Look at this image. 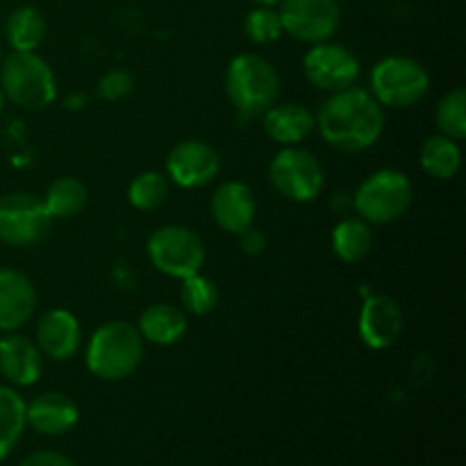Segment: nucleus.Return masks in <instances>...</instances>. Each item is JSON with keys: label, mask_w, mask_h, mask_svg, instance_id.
<instances>
[{"label": "nucleus", "mask_w": 466, "mask_h": 466, "mask_svg": "<svg viewBox=\"0 0 466 466\" xmlns=\"http://www.w3.org/2000/svg\"><path fill=\"white\" fill-rule=\"evenodd\" d=\"M314 121L323 141L341 153H362L371 148L385 130L382 105L373 98L371 91L358 86L330 94L319 107Z\"/></svg>", "instance_id": "f257e3e1"}, {"label": "nucleus", "mask_w": 466, "mask_h": 466, "mask_svg": "<svg viewBox=\"0 0 466 466\" xmlns=\"http://www.w3.org/2000/svg\"><path fill=\"white\" fill-rule=\"evenodd\" d=\"M226 91L230 103L244 118L264 116L280 94V77L268 59L255 53H241L228 64Z\"/></svg>", "instance_id": "f03ea898"}, {"label": "nucleus", "mask_w": 466, "mask_h": 466, "mask_svg": "<svg viewBox=\"0 0 466 466\" xmlns=\"http://www.w3.org/2000/svg\"><path fill=\"white\" fill-rule=\"evenodd\" d=\"M144 358V339L137 326L127 321H109L91 335L86 346V367L96 378L107 382L123 380L139 369Z\"/></svg>", "instance_id": "7ed1b4c3"}, {"label": "nucleus", "mask_w": 466, "mask_h": 466, "mask_svg": "<svg viewBox=\"0 0 466 466\" xmlns=\"http://www.w3.org/2000/svg\"><path fill=\"white\" fill-rule=\"evenodd\" d=\"M0 86L5 98L27 112L50 107L57 98V80L53 68L36 53H12L0 62Z\"/></svg>", "instance_id": "20e7f679"}, {"label": "nucleus", "mask_w": 466, "mask_h": 466, "mask_svg": "<svg viewBox=\"0 0 466 466\" xmlns=\"http://www.w3.org/2000/svg\"><path fill=\"white\" fill-rule=\"evenodd\" d=\"M412 196V182L403 171L380 168L358 187L353 194V208L367 223L387 226L408 214Z\"/></svg>", "instance_id": "39448f33"}, {"label": "nucleus", "mask_w": 466, "mask_h": 466, "mask_svg": "<svg viewBox=\"0 0 466 466\" xmlns=\"http://www.w3.org/2000/svg\"><path fill=\"white\" fill-rule=\"evenodd\" d=\"M431 89V76L412 57L391 55L380 59L371 71V94L382 107H414L426 98Z\"/></svg>", "instance_id": "423d86ee"}, {"label": "nucleus", "mask_w": 466, "mask_h": 466, "mask_svg": "<svg viewBox=\"0 0 466 466\" xmlns=\"http://www.w3.org/2000/svg\"><path fill=\"white\" fill-rule=\"evenodd\" d=\"M146 250L159 273L177 278V280L200 273L208 258L203 239L191 228L176 226V223L153 230Z\"/></svg>", "instance_id": "0eeeda50"}, {"label": "nucleus", "mask_w": 466, "mask_h": 466, "mask_svg": "<svg viewBox=\"0 0 466 466\" xmlns=\"http://www.w3.org/2000/svg\"><path fill=\"white\" fill-rule=\"evenodd\" d=\"M273 189L294 203H309L323 189V167L317 155L300 146H282L268 167Z\"/></svg>", "instance_id": "6e6552de"}, {"label": "nucleus", "mask_w": 466, "mask_h": 466, "mask_svg": "<svg viewBox=\"0 0 466 466\" xmlns=\"http://www.w3.org/2000/svg\"><path fill=\"white\" fill-rule=\"evenodd\" d=\"M53 226L44 198L23 191L0 196V241L14 248H27L44 239Z\"/></svg>", "instance_id": "1a4fd4ad"}, {"label": "nucleus", "mask_w": 466, "mask_h": 466, "mask_svg": "<svg viewBox=\"0 0 466 466\" xmlns=\"http://www.w3.org/2000/svg\"><path fill=\"white\" fill-rule=\"evenodd\" d=\"M282 32L303 44H321L337 32L341 9L337 0H280Z\"/></svg>", "instance_id": "9d476101"}, {"label": "nucleus", "mask_w": 466, "mask_h": 466, "mask_svg": "<svg viewBox=\"0 0 466 466\" xmlns=\"http://www.w3.org/2000/svg\"><path fill=\"white\" fill-rule=\"evenodd\" d=\"M303 71L309 85L319 91L337 94L353 86L360 77V62L346 46L321 41L308 50L303 59Z\"/></svg>", "instance_id": "9b49d317"}, {"label": "nucleus", "mask_w": 466, "mask_h": 466, "mask_svg": "<svg viewBox=\"0 0 466 466\" xmlns=\"http://www.w3.org/2000/svg\"><path fill=\"white\" fill-rule=\"evenodd\" d=\"M221 171V157L208 141H180L167 157V173L182 189H200L212 185Z\"/></svg>", "instance_id": "f8f14e48"}, {"label": "nucleus", "mask_w": 466, "mask_h": 466, "mask_svg": "<svg viewBox=\"0 0 466 466\" xmlns=\"http://www.w3.org/2000/svg\"><path fill=\"white\" fill-rule=\"evenodd\" d=\"M358 330L369 349H391L403 332V309L394 299L385 294L369 296L360 309Z\"/></svg>", "instance_id": "ddd939ff"}, {"label": "nucleus", "mask_w": 466, "mask_h": 466, "mask_svg": "<svg viewBox=\"0 0 466 466\" xmlns=\"http://www.w3.org/2000/svg\"><path fill=\"white\" fill-rule=\"evenodd\" d=\"M209 209L221 230L230 235H241L255 223L258 203H255L253 189L246 182L226 180L214 189Z\"/></svg>", "instance_id": "4468645a"}, {"label": "nucleus", "mask_w": 466, "mask_h": 466, "mask_svg": "<svg viewBox=\"0 0 466 466\" xmlns=\"http://www.w3.org/2000/svg\"><path fill=\"white\" fill-rule=\"evenodd\" d=\"M35 344L44 358L55 360V362L71 360L82 344L80 321L68 309H48L36 323Z\"/></svg>", "instance_id": "2eb2a0df"}, {"label": "nucleus", "mask_w": 466, "mask_h": 466, "mask_svg": "<svg viewBox=\"0 0 466 466\" xmlns=\"http://www.w3.org/2000/svg\"><path fill=\"white\" fill-rule=\"evenodd\" d=\"M36 309V291L30 278L18 268H0V330L16 332Z\"/></svg>", "instance_id": "dca6fc26"}, {"label": "nucleus", "mask_w": 466, "mask_h": 466, "mask_svg": "<svg viewBox=\"0 0 466 466\" xmlns=\"http://www.w3.org/2000/svg\"><path fill=\"white\" fill-rule=\"evenodd\" d=\"M44 371V355L35 341L16 332L0 337V376L12 387L35 385Z\"/></svg>", "instance_id": "f3484780"}, {"label": "nucleus", "mask_w": 466, "mask_h": 466, "mask_svg": "<svg viewBox=\"0 0 466 466\" xmlns=\"http://www.w3.org/2000/svg\"><path fill=\"white\" fill-rule=\"evenodd\" d=\"M77 419H80L77 405L59 391H46L25 403V423L41 435H64L76 428Z\"/></svg>", "instance_id": "a211bd4d"}, {"label": "nucleus", "mask_w": 466, "mask_h": 466, "mask_svg": "<svg viewBox=\"0 0 466 466\" xmlns=\"http://www.w3.org/2000/svg\"><path fill=\"white\" fill-rule=\"evenodd\" d=\"M314 127V114L299 103L273 105L264 112V132L280 146H299Z\"/></svg>", "instance_id": "6ab92c4d"}, {"label": "nucleus", "mask_w": 466, "mask_h": 466, "mask_svg": "<svg viewBox=\"0 0 466 466\" xmlns=\"http://www.w3.org/2000/svg\"><path fill=\"white\" fill-rule=\"evenodd\" d=\"M187 314L171 303L150 305L141 312L139 330L141 339L155 346H173L187 335Z\"/></svg>", "instance_id": "aec40b11"}, {"label": "nucleus", "mask_w": 466, "mask_h": 466, "mask_svg": "<svg viewBox=\"0 0 466 466\" xmlns=\"http://www.w3.org/2000/svg\"><path fill=\"white\" fill-rule=\"evenodd\" d=\"M5 39L16 53H36L46 39V18L36 7L23 5L7 16Z\"/></svg>", "instance_id": "412c9836"}, {"label": "nucleus", "mask_w": 466, "mask_h": 466, "mask_svg": "<svg viewBox=\"0 0 466 466\" xmlns=\"http://www.w3.org/2000/svg\"><path fill=\"white\" fill-rule=\"evenodd\" d=\"M373 232L371 223L360 217H349L339 221L332 230V250L346 264H358L371 253Z\"/></svg>", "instance_id": "4be33fe9"}, {"label": "nucleus", "mask_w": 466, "mask_h": 466, "mask_svg": "<svg viewBox=\"0 0 466 466\" xmlns=\"http://www.w3.org/2000/svg\"><path fill=\"white\" fill-rule=\"evenodd\" d=\"M421 168L435 180H451L458 176L462 167V150L458 141L444 135H432L423 141L421 155H419Z\"/></svg>", "instance_id": "5701e85b"}, {"label": "nucleus", "mask_w": 466, "mask_h": 466, "mask_svg": "<svg viewBox=\"0 0 466 466\" xmlns=\"http://www.w3.org/2000/svg\"><path fill=\"white\" fill-rule=\"evenodd\" d=\"M25 426V400L12 385L0 382V462L12 453Z\"/></svg>", "instance_id": "b1692460"}, {"label": "nucleus", "mask_w": 466, "mask_h": 466, "mask_svg": "<svg viewBox=\"0 0 466 466\" xmlns=\"http://www.w3.org/2000/svg\"><path fill=\"white\" fill-rule=\"evenodd\" d=\"M86 187L77 177H57L44 196V205L53 218H71L85 209Z\"/></svg>", "instance_id": "393cba45"}, {"label": "nucleus", "mask_w": 466, "mask_h": 466, "mask_svg": "<svg viewBox=\"0 0 466 466\" xmlns=\"http://www.w3.org/2000/svg\"><path fill=\"white\" fill-rule=\"evenodd\" d=\"M127 198L132 208L141 212H155L168 198V180L159 171H144L127 187Z\"/></svg>", "instance_id": "a878e982"}, {"label": "nucleus", "mask_w": 466, "mask_h": 466, "mask_svg": "<svg viewBox=\"0 0 466 466\" xmlns=\"http://www.w3.org/2000/svg\"><path fill=\"white\" fill-rule=\"evenodd\" d=\"M440 135L449 137L453 141H462L466 137V91L460 89L449 91L444 98L437 103L435 112Z\"/></svg>", "instance_id": "bb28decb"}, {"label": "nucleus", "mask_w": 466, "mask_h": 466, "mask_svg": "<svg viewBox=\"0 0 466 466\" xmlns=\"http://www.w3.org/2000/svg\"><path fill=\"white\" fill-rule=\"evenodd\" d=\"M180 300L185 309L194 317H208L218 303V289L209 278L194 273L189 278H182Z\"/></svg>", "instance_id": "cd10ccee"}, {"label": "nucleus", "mask_w": 466, "mask_h": 466, "mask_svg": "<svg viewBox=\"0 0 466 466\" xmlns=\"http://www.w3.org/2000/svg\"><path fill=\"white\" fill-rule=\"evenodd\" d=\"M244 32L253 44L258 46L273 44V41L280 39L282 35L280 14H278L273 7H262V5H259V7H255L253 12L246 16Z\"/></svg>", "instance_id": "c85d7f7f"}, {"label": "nucleus", "mask_w": 466, "mask_h": 466, "mask_svg": "<svg viewBox=\"0 0 466 466\" xmlns=\"http://www.w3.org/2000/svg\"><path fill=\"white\" fill-rule=\"evenodd\" d=\"M132 89H135V77L123 71V68H114V71H107L100 77L96 94L103 100H121L127 94H132Z\"/></svg>", "instance_id": "c756f323"}, {"label": "nucleus", "mask_w": 466, "mask_h": 466, "mask_svg": "<svg viewBox=\"0 0 466 466\" xmlns=\"http://www.w3.org/2000/svg\"><path fill=\"white\" fill-rule=\"evenodd\" d=\"M21 466H76L66 455L55 453V451H36V453L27 455Z\"/></svg>", "instance_id": "7c9ffc66"}, {"label": "nucleus", "mask_w": 466, "mask_h": 466, "mask_svg": "<svg viewBox=\"0 0 466 466\" xmlns=\"http://www.w3.org/2000/svg\"><path fill=\"white\" fill-rule=\"evenodd\" d=\"M241 248H244L246 255H259L267 246V237L258 230V228L250 226L248 230L241 232Z\"/></svg>", "instance_id": "2f4dec72"}, {"label": "nucleus", "mask_w": 466, "mask_h": 466, "mask_svg": "<svg viewBox=\"0 0 466 466\" xmlns=\"http://www.w3.org/2000/svg\"><path fill=\"white\" fill-rule=\"evenodd\" d=\"M253 3L262 5V7H273V5H278V3H280V0H253Z\"/></svg>", "instance_id": "473e14b6"}, {"label": "nucleus", "mask_w": 466, "mask_h": 466, "mask_svg": "<svg viewBox=\"0 0 466 466\" xmlns=\"http://www.w3.org/2000/svg\"><path fill=\"white\" fill-rule=\"evenodd\" d=\"M5 103H7V98H5V91H3V86H0V112H3Z\"/></svg>", "instance_id": "72a5a7b5"}, {"label": "nucleus", "mask_w": 466, "mask_h": 466, "mask_svg": "<svg viewBox=\"0 0 466 466\" xmlns=\"http://www.w3.org/2000/svg\"><path fill=\"white\" fill-rule=\"evenodd\" d=\"M0 62H3V48H0Z\"/></svg>", "instance_id": "f704fd0d"}, {"label": "nucleus", "mask_w": 466, "mask_h": 466, "mask_svg": "<svg viewBox=\"0 0 466 466\" xmlns=\"http://www.w3.org/2000/svg\"><path fill=\"white\" fill-rule=\"evenodd\" d=\"M0 337H3V330H0Z\"/></svg>", "instance_id": "c9c22d12"}]
</instances>
